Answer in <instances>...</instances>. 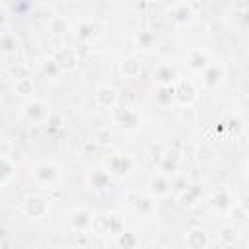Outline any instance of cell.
<instances>
[{
    "instance_id": "cell-1",
    "label": "cell",
    "mask_w": 249,
    "mask_h": 249,
    "mask_svg": "<svg viewBox=\"0 0 249 249\" xmlns=\"http://www.w3.org/2000/svg\"><path fill=\"white\" fill-rule=\"evenodd\" d=\"M113 119H115V123H117L121 128H124L126 132H134V130H138V128L142 126V115H140V111H136V109H132V107L115 109V111H113Z\"/></svg>"
},
{
    "instance_id": "cell-2",
    "label": "cell",
    "mask_w": 249,
    "mask_h": 249,
    "mask_svg": "<svg viewBox=\"0 0 249 249\" xmlns=\"http://www.w3.org/2000/svg\"><path fill=\"white\" fill-rule=\"evenodd\" d=\"M33 179L41 185H54L60 181L62 173H60V167L56 163H51V161H39L35 167H33Z\"/></svg>"
},
{
    "instance_id": "cell-3",
    "label": "cell",
    "mask_w": 249,
    "mask_h": 249,
    "mask_svg": "<svg viewBox=\"0 0 249 249\" xmlns=\"http://www.w3.org/2000/svg\"><path fill=\"white\" fill-rule=\"evenodd\" d=\"M91 228L99 233H113L119 235L124 228H123V220L117 214H103V216H95L91 222Z\"/></svg>"
},
{
    "instance_id": "cell-4",
    "label": "cell",
    "mask_w": 249,
    "mask_h": 249,
    "mask_svg": "<svg viewBox=\"0 0 249 249\" xmlns=\"http://www.w3.org/2000/svg\"><path fill=\"white\" fill-rule=\"evenodd\" d=\"M23 212L31 218H43L49 212V198L41 195H27L23 198Z\"/></svg>"
},
{
    "instance_id": "cell-5",
    "label": "cell",
    "mask_w": 249,
    "mask_h": 249,
    "mask_svg": "<svg viewBox=\"0 0 249 249\" xmlns=\"http://www.w3.org/2000/svg\"><path fill=\"white\" fill-rule=\"evenodd\" d=\"M175 89V101H179L181 105H191L195 99H196V88L191 80H177V86L173 88Z\"/></svg>"
},
{
    "instance_id": "cell-6",
    "label": "cell",
    "mask_w": 249,
    "mask_h": 249,
    "mask_svg": "<svg viewBox=\"0 0 249 249\" xmlns=\"http://www.w3.org/2000/svg\"><path fill=\"white\" fill-rule=\"evenodd\" d=\"M134 165V160L128 156V154H113L109 160H107V171H113V173H119V175H124L132 169Z\"/></svg>"
},
{
    "instance_id": "cell-7",
    "label": "cell",
    "mask_w": 249,
    "mask_h": 249,
    "mask_svg": "<svg viewBox=\"0 0 249 249\" xmlns=\"http://www.w3.org/2000/svg\"><path fill=\"white\" fill-rule=\"evenodd\" d=\"M53 60H54V64L58 66V70L70 72V70H74V68L78 66L80 56H78V53H76L74 49H62V51H58V53L54 54Z\"/></svg>"
},
{
    "instance_id": "cell-8",
    "label": "cell",
    "mask_w": 249,
    "mask_h": 249,
    "mask_svg": "<svg viewBox=\"0 0 249 249\" xmlns=\"http://www.w3.org/2000/svg\"><path fill=\"white\" fill-rule=\"evenodd\" d=\"M185 64L195 72H204V68L210 64V56L202 49H191L185 54Z\"/></svg>"
},
{
    "instance_id": "cell-9",
    "label": "cell",
    "mask_w": 249,
    "mask_h": 249,
    "mask_svg": "<svg viewBox=\"0 0 249 249\" xmlns=\"http://www.w3.org/2000/svg\"><path fill=\"white\" fill-rule=\"evenodd\" d=\"M95 101H97L99 107L113 109L119 101V91L113 86H99L97 91H95Z\"/></svg>"
},
{
    "instance_id": "cell-10",
    "label": "cell",
    "mask_w": 249,
    "mask_h": 249,
    "mask_svg": "<svg viewBox=\"0 0 249 249\" xmlns=\"http://www.w3.org/2000/svg\"><path fill=\"white\" fill-rule=\"evenodd\" d=\"M224 76H226V70L222 64H208L202 74V84H204V88L212 89L224 80Z\"/></svg>"
},
{
    "instance_id": "cell-11",
    "label": "cell",
    "mask_w": 249,
    "mask_h": 249,
    "mask_svg": "<svg viewBox=\"0 0 249 249\" xmlns=\"http://www.w3.org/2000/svg\"><path fill=\"white\" fill-rule=\"evenodd\" d=\"M23 113H25V117H27L31 123H43V121H47V117H49L47 105H45L43 101H39V99L29 101V103L25 105Z\"/></svg>"
},
{
    "instance_id": "cell-12",
    "label": "cell",
    "mask_w": 249,
    "mask_h": 249,
    "mask_svg": "<svg viewBox=\"0 0 249 249\" xmlns=\"http://www.w3.org/2000/svg\"><path fill=\"white\" fill-rule=\"evenodd\" d=\"M91 222H93V214L86 208H78L70 214V224L74 230L78 231H84V230H89L91 228Z\"/></svg>"
},
{
    "instance_id": "cell-13",
    "label": "cell",
    "mask_w": 249,
    "mask_h": 249,
    "mask_svg": "<svg viewBox=\"0 0 249 249\" xmlns=\"http://www.w3.org/2000/svg\"><path fill=\"white\" fill-rule=\"evenodd\" d=\"M185 243H187L189 249H206V245H208V235H206L204 230L193 228L191 231H187Z\"/></svg>"
},
{
    "instance_id": "cell-14",
    "label": "cell",
    "mask_w": 249,
    "mask_h": 249,
    "mask_svg": "<svg viewBox=\"0 0 249 249\" xmlns=\"http://www.w3.org/2000/svg\"><path fill=\"white\" fill-rule=\"evenodd\" d=\"M154 80L160 86H173V82H175V70L171 66H167V64H160L154 70Z\"/></svg>"
},
{
    "instance_id": "cell-15",
    "label": "cell",
    "mask_w": 249,
    "mask_h": 249,
    "mask_svg": "<svg viewBox=\"0 0 249 249\" xmlns=\"http://www.w3.org/2000/svg\"><path fill=\"white\" fill-rule=\"evenodd\" d=\"M88 183L91 185V189H103L109 185V171L101 169V167H95L91 169V173L88 175Z\"/></svg>"
},
{
    "instance_id": "cell-16",
    "label": "cell",
    "mask_w": 249,
    "mask_h": 249,
    "mask_svg": "<svg viewBox=\"0 0 249 249\" xmlns=\"http://www.w3.org/2000/svg\"><path fill=\"white\" fill-rule=\"evenodd\" d=\"M169 187H171V183H169V179H167L163 173L156 175V177L150 181V191H152V195H158V196L167 195V193H169Z\"/></svg>"
},
{
    "instance_id": "cell-17",
    "label": "cell",
    "mask_w": 249,
    "mask_h": 249,
    "mask_svg": "<svg viewBox=\"0 0 249 249\" xmlns=\"http://www.w3.org/2000/svg\"><path fill=\"white\" fill-rule=\"evenodd\" d=\"M210 202L214 208H231V198H230V193L226 189H218L214 191V195L210 196Z\"/></svg>"
},
{
    "instance_id": "cell-18",
    "label": "cell",
    "mask_w": 249,
    "mask_h": 249,
    "mask_svg": "<svg viewBox=\"0 0 249 249\" xmlns=\"http://www.w3.org/2000/svg\"><path fill=\"white\" fill-rule=\"evenodd\" d=\"M117 245H119V249H136L138 247V237H136V233L123 230L117 235Z\"/></svg>"
},
{
    "instance_id": "cell-19",
    "label": "cell",
    "mask_w": 249,
    "mask_h": 249,
    "mask_svg": "<svg viewBox=\"0 0 249 249\" xmlns=\"http://www.w3.org/2000/svg\"><path fill=\"white\" fill-rule=\"evenodd\" d=\"M177 165H179V154H175V152H165V154L161 156V163H160L161 173H171V171L177 169Z\"/></svg>"
},
{
    "instance_id": "cell-20",
    "label": "cell",
    "mask_w": 249,
    "mask_h": 249,
    "mask_svg": "<svg viewBox=\"0 0 249 249\" xmlns=\"http://www.w3.org/2000/svg\"><path fill=\"white\" fill-rule=\"evenodd\" d=\"M121 72L126 76V78H136L140 74V62L134 58V56H126L121 64Z\"/></svg>"
},
{
    "instance_id": "cell-21",
    "label": "cell",
    "mask_w": 249,
    "mask_h": 249,
    "mask_svg": "<svg viewBox=\"0 0 249 249\" xmlns=\"http://www.w3.org/2000/svg\"><path fill=\"white\" fill-rule=\"evenodd\" d=\"M156 101L160 105H171L175 101V89L173 86H160L156 93Z\"/></svg>"
},
{
    "instance_id": "cell-22",
    "label": "cell",
    "mask_w": 249,
    "mask_h": 249,
    "mask_svg": "<svg viewBox=\"0 0 249 249\" xmlns=\"http://www.w3.org/2000/svg\"><path fill=\"white\" fill-rule=\"evenodd\" d=\"M177 117H179V121H181L183 124H195V121H196V111H195L193 105H181L179 111H177Z\"/></svg>"
},
{
    "instance_id": "cell-23",
    "label": "cell",
    "mask_w": 249,
    "mask_h": 249,
    "mask_svg": "<svg viewBox=\"0 0 249 249\" xmlns=\"http://www.w3.org/2000/svg\"><path fill=\"white\" fill-rule=\"evenodd\" d=\"M134 206H136V210H138V212H144V214H148V212H152V210L156 208V198H154L152 195H144V196H138V200L134 202Z\"/></svg>"
},
{
    "instance_id": "cell-24",
    "label": "cell",
    "mask_w": 249,
    "mask_h": 249,
    "mask_svg": "<svg viewBox=\"0 0 249 249\" xmlns=\"http://www.w3.org/2000/svg\"><path fill=\"white\" fill-rule=\"evenodd\" d=\"M198 195H200V191L196 189V185H193V187H187V191L179 196V200H181L183 206H193V204H196Z\"/></svg>"
},
{
    "instance_id": "cell-25",
    "label": "cell",
    "mask_w": 249,
    "mask_h": 249,
    "mask_svg": "<svg viewBox=\"0 0 249 249\" xmlns=\"http://www.w3.org/2000/svg\"><path fill=\"white\" fill-rule=\"evenodd\" d=\"M113 140H115V134L109 128H99L95 132V142L99 146H109V144H113Z\"/></svg>"
},
{
    "instance_id": "cell-26",
    "label": "cell",
    "mask_w": 249,
    "mask_h": 249,
    "mask_svg": "<svg viewBox=\"0 0 249 249\" xmlns=\"http://www.w3.org/2000/svg\"><path fill=\"white\" fill-rule=\"evenodd\" d=\"M16 91H18L19 95H31V93H33V82H31V78L18 80V82H16Z\"/></svg>"
},
{
    "instance_id": "cell-27",
    "label": "cell",
    "mask_w": 249,
    "mask_h": 249,
    "mask_svg": "<svg viewBox=\"0 0 249 249\" xmlns=\"http://www.w3.org/2000/svg\"><path fill=\"white\" fill-rule=\"evenodd\" d=\"M235 237H237V230L235 228H231V226H228V228H222V231H220V239L224 241V243H233L235 241Z\"/></svg>"
},
{
    "instance_id": "cell-28",
    "label": "cell",
    "mask_w": 249,
    "mask_h": 249,
    "mask_svg": "<svg viewBox=\"0 0 249 249\" xmlns=\"http://www.w3.org/2000/svg\"><path fill=\"white\" fill-rule=\"evenodd\" d=\"M14 173V167L10 165V161L6 158H0V181H8Z\"/></svg>"
},
{
    "instance_id": "cell-29",
    "label": "cell",
    "mask_w": 249,
    "mask_h": 249,
    "mask_svg": "<svg viewBox=\"0 0 249 249\" xmlns=\"http://www.w3.org/2000/svg\"><path fill=\"white\" fill-rule=\"evenodd\" d=\"M16 49V39L12 35H0V51L12 53Z\"/></svg>"
},
{
    "instance_id": "cell-30",
    "label": "cell",
    "mask_w": 249,
    "mask_h": 249,
    "mask_svg": "<svg viewBox=\"0 0 249 249\" xmlns=\"http://www.w3.org/2000/svg\"><path fill=\"white\" fill-rule=\"evenodd\" d=\"M66 21L64 19H60V18H56V19H53L51 21V25H49V29L54 33V35H64V31H66Z\"/></svg>"
},
{
    "instance_id": "cell-31",
    "label": "cell",
    "mask_w": 249,
    "mask_h": 249,
    "mask_svg": "<svg viewBox=\"0 0 249 249\" xmlns=\"http://www.w3.org/2000/svg\"><path fill=\"white\" fill-rule=\"evenodd\" d=\"M12 76L14 78H18V80H23V78H29V74H27V66L25 64H16V66H12ZM16 80V82H18Z\"/></svg>"
},
{
    "instance_id": "cell-32",
    "label": "cell",
    "mask_w": 249,
    "mask_h": 249,
    "mask_svg": "<svg viewBox=\"0 0 249 249\" xmlns=\"http://www.w3.org/2000/svg\"><path fill=\"white\" fill-rule=\"evenodd\" d=\"M154 41H156V37H154L152 33H140V35H138V45L144 47V49H150Z\"/></svg>"
}]
</instances>
